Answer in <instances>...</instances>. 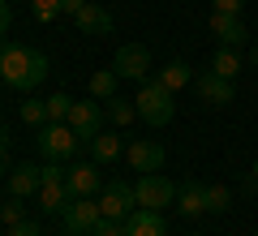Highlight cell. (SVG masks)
<instances>
[{
	"label": "cell",
	"mask_w": 258,
	"mask_h": 236,
	"mask_svg": "<svg viewBox=\"0 0 258 236\" xmlns=\"http://www.w3.org/2000/svg\"><path fill=\"white\" fill-rule=\"evenodd\" d=\"M47 73H52V64L39 47H26V43L0 47V82H9L13 91H35Z\"/></svg>",
	"instance_id": "6da1fadb"
},
{
	"label": "cell",
	"mask_w": 258,
	"mask_h": 236,
	"mask_svg": "<svg viewBox=\"0 0 258 236\" xmlns=\"http://www.w3.org/2000/svg\"><path fill=\"white\" fill-rule=\"evenodd\" d=\"M138 116L147 120V125H155V129H164L168 120L176 116V95L168 91L159 77H147V82H138Z\"/></svg>",
	"instance_id": "7a4b0ae2"
},
{
	"label": "cell",
	"mask_w": 258,
	"mask_h": 236,
	"mask_svg": "<svg viewBox=\"0 0 258 236\" xmlns=\"http://www.w3.org/2000/svg\"><path fill=\"white\" fill-rule=\"evenodd\" d=\"M39 150H43V159H52V164H60V159H69V154L78 150V142L82 137L69 129V120H47L43 129H39Z\"/></svg>",
	"instance_id": "3957f363"
},
{
	"label": "cell",
	"mask_w": 258,
	"mask_h": 236,
	"mask_svg": "<svg viewBox=\"0 0 258 236\" xmlns=\"http://www.w3.org/2000/svg\"><path fill=\"white\" fill-rule=\"evenodd\" d=\"M134 198H138V206H147V210H164V206L176 202V185L168 181L164 172H147V176H138V185H134Z\"/></svg>",
	"instance_id": "277c9868"
},
{
	"label": "cell",
	"mask_w": 258,
	"mask_h": 236,
	"mask_svg": "<svg viewBox=\"0 0 258 236\" xmlns=\"http://www.w3.org/2000/svg\"><path fill=\"white\" fill-rule=\"evenodd\" d=\"M99 210L103 219H129L138 210V198H134V185L129 181H112L99 189Z\"/></svg>",
	"instance_id": "5b68a950"
},
{
	"label": "cell",
	"mask_w": 258,
	"mask_h": 236,
	"mask_svg": "<svg viewBox=\"0 0 258 236\" xmlns=\"http://www.w3.org/2000/svg\"><path fill=\"white\" fill-rule=\"evenodd\" d=\"M112 69H116V77H125V82H147L151 47H147V43H125V47L116 52V60H112Z\"/></svg>",
	"instance_id": "8992f818"
},
{
	"label": "cell",
	"mask_w": 258,
	"mask_h": 236,
	"mask_svg": "<svg viewBox=\"0 0 258 236\" xmlns=\"http://www.w3.org/2000/svg\"><path fill=\"white\" fill-rule=\"evenodd\" d=\"M64 232H78V236H91V227L103 219L99 210V198H74L69 206H64Z\"/></svg>",
	"instance_id": "52a82bcc"
},
{
	"label": "cell",
	"mask_w": 258,
	"mask_h": 236,
	"mask_svg": "<svg viewBox=\"0 0 258 236\" xmlns=\"http://www.w3.org/2000/svg\"><path fill=\"white\" fill-rule=\"evenodd\" d=\"M211 35L220 47H237V52L249 43V26L241 22V13H215L211 9Z\"/></svg>",
	"instance_id": "ba28073f"
},
{
	"label": "cell",
	"mask_w": 258,
	"mask_h": 236,
	"mask_svg": "<svg viewBox=\"0 0 258 236\" xmlns=\"http://www.w3.org/2000/svg\"><path fill=\"white\" fill-rule=\"evenodd\" d=\"M69 129H74L82 142H91L103 129V103L99 99H74V112H69Z\"/></svg>",
	"instance_id": "9c48e42d"
},
{
	"label": "cell",
	"mask_w": 258,
	"mask_h": 236,
	"mask_svg": "<svg viewBox=\"0 0 258 236\" xmlns=\"http://www.w3.org/2000/svg\"><path fill=\"white\" fill-rule=\"evenodd\" d=\"M194 91H198V99L203 103H211V108H228L232 103V95H237V86L228 82V77H220V73H198L194 77Z\"/></svg>",
	"instance_id": "30bf717a"
},
{
	"label": "cell",
	"mask_w": 258,
	"mask_h": 236,
	"mask_svg": "<svg viewBox=\"0 0 258 236\" xmlns=\"http://www.w3.org/2000/svg\"><path fill=\"white\" fill-rule=\"evenodd\" d=\"M125 159H129V168H134L138 176L159 172V168H164V146H159V142H151V137H138V142H129Z\"/></svg>",
	"instance_id": "8fae6325"
},
{
	"label": "cell",
	"mask_w": 258,
	"mask_h": 236,
	"mask_svg": "<svg viewBox=\"0 0 258 236\" xmlns=\"http://www.w3.org/2000/svg\"><path fill=\"white\" fill-rule=\"evenodd\" d=\"M64 185H69V193L74 198H95V193L103 189L99 181V164H74V168H64Z\"/></svg>",
	"instance_id": "7c38bea8"
},
{
	"label": "cell",
	"mask_w": 258,
	"mask_h": 236,
	"mask_svg": "<svg viewBox=\"0 0 258 236\" xmlns=\"http://www.w3.org/2000/svg\"><path fill=\"white\" fill-rule=\"evenodd\" d=\"M125 236H168V219H164V210H147V206H138L134 215L125 219Z\"/></svg>",
	"instance_id": "4fadbf2b"
},
{
	"label": "cell",
	"mask_w": 258,
	"mask_h": 236,
	"mask_svg": "<svg viewBox=\"0 0 258 236\" xmlns=\"http://www.w3.org/2000/svg\"><path fill=\"white\" fill-rule=\"evenodd\" d=\"M74 22H78L82 35H112V13L103 5H95V0H86L82 9L74 13Z\"/></svg>",
	"instance_id": "5bb4252c"
},
{
	"label": "cell",
	"mask_w": 258,
	"mask_h": 236,
	"mask_svg": "<svg viewBox=\"0 0 258 236\" xmlns=\"http://www.w3.org/2000/svg\"><path fill=\"white\" fill-rule=\"evenodd\" d=\"M39 185H43V168H39V164H18L9 172V193L22 198V202H26L30 193H39Z\"/></svg>",
	"instance_id": "9a60e30c"
},
{
	"label": "cell",
	"mask_w": 258,
	"mask_h": 236,
	"mask_svg": "<svg viewBox=\"0 0 258 236\" xmlns=\"http://www.w3.org/2000/svg\"><path fill=\"white\" fill-rule=\"evenodd\" d=\"M176 210H181L185 219H198L207 210V185L203 181H185L181 189H176Z\"/></svg>",
	"instance_id": "2e32d148"
},
{
	"label": "cell",
	"mask_w": 258,
	"mask_h": 236,
	"mask_svg": "<svg viewBox=\"0 0 258 236\" xmlns=\"http://www.w3.org/2000/svg\"><path fill=\"white\" fill-rule=\"evenodd\" d=\"M69 202H74V193H69L64 181H43L39 185V206H43V215H64Z\"/></svg>",
	"instance_id": "e0dca14e"
},
{
	"label": "cell",
	"mask_w": 258,
	"mask_h": 236,
	"mask_svg": "<svg viewBox=\"0 0 258 236\" xmlns=\"http://www.w3.org/2000/svg\"><path fill=\"white\" fill-rule=\"evenodd\" d=\"M241 69H245V64H241V52H237V47H215V52H211V73H220V77L237 82Z\"/></svg>",
	"instance_id": "ac0fdd59"
},
{
	"label": "cell",
	"mask_w": 258,
	"mask_h": 236,
	"mask_svg": "<svg viewBox=\"0 0 258 236\" xmlns=\"http://www.w3.org/2000/svg\"><path fill=\"white\" fill-rule=\"evenodd\" d=\"M120 150H125V146H120V137L103 133V129L91 137V154H95V164H116V159H120Z\"/></svg>",
	"instance_id": "d6986e66"
},
{
	"label": "cell",
	"mask_w": 258,
	"mask_h": 236,
	"mask_svg": "<svg viewBox=\"0 0 258 236\" xmlns=\"http://www.w3.org/2000/svg\"><path fill=\"white\" fill-rule=\"evenodd\" d=\"M159 82H164L168 86V91H181V86H189L194 82V69H189V64H185V60H168L164 64V69H159Z\"/></svg>",
	"instance_id": "ffe728a7"
},
{
	"label": "cell",
	"mask_w": 258,
	"mask_h": 236,
	"mask_svg": "<svg viewBox=\"0 0 258 236\" xmlns=\"http://www.w3.org/2000/svg\"><path fill=\"white\" fill-rule=\"evenodd\" d=\"M116 86H120V77H116V69H99V73H91V99H99V103H108L112 95H116Z\"/></svg>",
	"instance_id": "44dd1931"
},
{
	"label": "cell",
	"mask_w": 258,
	"mask_h": 236,
	"mask_svg": "<svg viewBox=\"0 0 258 236\" xmlns=\"http://www.w3.org/2000/svg\"><path fill=\"white\" fill-rule=\"evenodd\" d=\"M108 116H112V125H134V120H138V103L134 99H120V95H112L108 99Z\"/></svg>",
	"instance_id": "7402d4cb"
},
{
	"label": "cell",
	"mask_w": 258,
	"mask_h": 236,
	"mask_svg": "<svg viewBox=\"0 0 258 236\" xmlns=\"http://www.w3.org/2000/svg\"><path fill=\"white\" fill-rule=\"evenodd\" d=\"M69 112H74V99L64 91H56L52 99H47V120H69Z\"/></svg>",
	"instance_id": "603a6c76"
},
{
	"label": "cell",
	"mask_w": 258,
	"mask_h": 236,
	"mask_svg": "<svg viewBox=\"0 0 258 236\" xmlns=\"http://www.w3.org/2000/svg\"><path fill=\"white\" fill-rule=\"evenodd\" d=\"M22 219H26V206H22V198H13V193H9V202L0 206V223H5V227H18Z\"/></svg>",
	"instance_id": "cb8c5ba5"
},
{
	"label": "cell",
	"mask_w": 258,
	"mask_h": 236,
	"mask_svg": "<svg viewBox=\"0 0 258 236\" xmlns=\"http://www.w3.org/2000/svg\"><path fill=\"white\" fill-rule=\"evenodd\" d=\"M232 202V193L224 189V185H207V210H215V215H224Z\"/></svg>",
	"instance_id": "d4e9b609"
},
{
	"label": "cell",
	"mask_w": 258,
	"mask_h": 236,
	"mask_svg": "<svg viewBox=\"0 0 258 236\" xmlns=\"http://www.w3.org/2000/svg\"><path fill=\"white\" fill-rule=\"evenodd\" d=\"M22 120H26V125H39V129H43V125H47V103L26 99V103H22Z\"/></svg>",
	"instance_id": "484cf974"
},
{
	"label": "cell",
	"mask_w": 258,
	"mask_h": 236,
	"mask_svg": "<svg viewBox=\"0 0 258 236\" xmlns=\"http://www.w3.org/2000/svg\"><path fill=\"white\" fill-rule=\"evenodd\" d=\"M30 13L39 22H52V18H60V0H30Z\"/></svg>",
	"instance_id": "4316f807"
},
{
	"label": "cell",
	"mask_w": 258,
	"mask_h": 236,
	"mask_svg": "<svg viewBox=\"0 0 258 236\" xmlns=\"http://www.w3.org/2000/svg\"><path fill=\"white\" fill-rule=\"evenodd\" d=\"M91 236H125V219H99L91 227Z\"/></svg>",
	"instance_id": "83f0119b"
},
{
	"label": "cell",
	"mask_w": 258,
	"mask_h": 236,
	"mask_svg": "<svg viewBox=\"0 0 258 236\" xmlns=\"http://www.w3.org/2000/svg\"><path fill=\"white\" fill-rule=\"evenodd\" d=\"M9 236H43V227H39L35 219H22L18 227H9Z\"/></svg>",
	"instance_id": "f1b7e54d"
},
{
	"label": "cell",
	"mask_w": 258,
	"mask_h": 236,
	"mask_svg": "<svg viewBox=\"0 0 258 236\" xmlns=\"http://www.w3.org/2000/svg\"><path fill=\"white\" fill-rule=\"evenodd\" d=\"M9 22H13V5H9V0H0V39L9 35Z\"/></svg>",
	"instance_id": "f546056e"
},
{
	"label": "cell",
	"mask_w": 258,
	"mask_h": 236,
	"mask_svg": "<svg viewBox=\"0 0 258 236\" xmlns=\"http://www.w3.org/2000/svg\"><path fill=\"white\" fill-rule=\"evenodd\" d=\"M215 5V13H241L245 9V0H211Z\"/></svg>",
	"instance_id": "4dcf8cb0"
},
{
	"label": "cell",
	"mask_w": 258,
	"mask_h": 236,
	"mask_svg": "<svg viewBox=\"0 0 258 236\" xmlns=\"http://www.w3.org/2000/svg\"><path fill=\"white\" fill-rule=\"evenodd\" d=\"M9 168V129L0 125V172Z\"/></svg>",
	"instance_id": "1f68e13d"
},
{
	"label": "cell",
	"mask_w": 258,
	"mask_h": 236,
	"mask_svg": "<svg viewBox=\"0 0 258 236\" xmlns=\"http://www.w3.org/2000/svg\"><path fill=\"white\" fill-rule=\"evenodd\" d=\"M82 5H86V0H60V13H78Z\"/></svg>",
	"instance_id": "d6a6232c"
},
{
	"label": "cell",
	"mask_w": 258,
	"mask_h": 236,
	"mask_svg": "<svg viewBox=\"0 0 258 236\" xmlns=\"http://www.w3.org/2000/svg\"><path fill=\"white\" fill-rule=\"evenodd\" d=\"M249 64H254V69H258V43L249 47Z\"/></svg>",
	"instance_id": "836d02e7"
},
{
	"label": "cell",
	"mask_w": 258,
	"mask_h": 236,
	"mask_svg": "<svg viewBox=\"0 0 258 236\" xmlns=\"http://www.w3.org/2000/svg\"><path fill=\"white\" fill-rule=\"evenodd\" d=\"M249 176H254V185H258V159H254V172H249Z\"/></svg>",
	"instance_id": "e575fe53"
},
{
	"label": "cell",
	"mask_w": 258,
	"mask_h": 236,
	"mask_svg": "<svg viewBox=\"0 0 258 236\" xmlns=\"http://www.w3.org/2000/svg\"><path fill=\"white\" fill-rule=\"evenodd\" d=\"M64 236H78V232H64Z\"/></svg>",
	"instance_id": "d590c367"
},
{
	"label": "cell",
	"mask_w": 258,
	"mask_h": 236,
	"mask_svg": "<svg viewBox=\"0 0 258 236\" xmlns=\"http://www.w3.org/2000/svg\"><path fill=\"white\" fill-rule=\"evenodd\" d=\"M254 236H258V232H254Z\"/></svg>",
	"instance_id": "8d00e7d4"
}]
</instances>
